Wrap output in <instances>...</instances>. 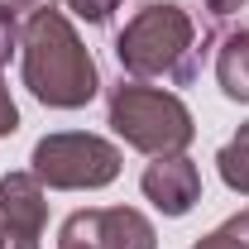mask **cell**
Masks as SVG:
<instances>
[{
    "label": "cell",
    "instance_id": "15",
    "mask_svg": "<svg viewBox=\"0 0 249 249\" xmlns=\"http://www.w3.org/2000/svg\"><path fill=\"white\" fill-rule=\"evenodd\" d=\"M10 5H15V10H29V15H34V10H43L48 0H10Z\"/></svg>",
    "mask_w": 249,
    "mask_h": 249
},
{
    "label": "cell",
    "instance_id": "7",
    "mask_svg": "<svg viewBox=\"0 0 249 249\" xmlns=\"http://www.w3.org/2000/svg\"><path fill=\"white\" fill-rule=\"evenodd\" d=\"M139 187H144V196H149L168 220H182L187 211L201 201V168L187 154H168V158H154V163L144 168Z\"/></svg>",
    "mask_w": 249,
    "mask_h": 249
},
{
    "label": "cell",
    "instance_id": "6",
    "mask_svg": "<svg viewBox=\"0 0 249 249\" xmlns=\"http://www.w3.org/2000/svg\"><path fill=\"white\" fill-rule=\"evenodd\" d=\"M48 187L34 178L29 168L0 178V230L5 249H38V235L48 225Z\"/></svg>",
    "mask_w": 249,
    "mask_h": 249
},
{
    "label": "cell",
    "instance_id": "4",
    "mask_svg": "<svg viewBox=\"0 0 249 249\" xmlns=\"http://www.w3.org/2000/svg\"><path fill=\"white\" fill-rule=\"evenodd\" d=\"M29 163H34L29 173L53 192H101L120 178V149L101 134H82V129L43 134L34 144Z\"/></svg>",
    "mask_w": 249,
    "mask_h": 249
},
{
    "label": "cell",
    "instance_id": "11",
    "mask_svg": "<svg viewBox=\"0 0 249 249\" xmlns=\"http://www.w3.org/2000/svg\"><path fill=\"white\" fill-rule=\"evenodd\" d=\"M19 34H24L19 10H15L10 0H0V67L10 62V53H15V48H19Z\"/></svg>",
    "mask_w": 249,
    "mask_h": 249
},
{
    "label": "cell",
    "instance_id": "1",
    "mask_svg": "<svg viewBox=\"0 0 249 249\" xmlns=\"http://www.w3.org/2000/svg\"><path fill=\"white\" fill-rule=\"evenodd\" d=\"M19 72H24L29 96L38 106H48V110H82L101 91V72H96L91 48L72 29V19L62 10H53V5L34 10L24 19Z\"/></svg>",
    "mask_w": 249,
    "mask_h": 249
},
{
    "label": "cell",
    "instance_id": "14",
    "mask_svg": "<svg viewBox=\"0 0 249 249\" xmlns=\"http://www.w3.org/2000/svg\"><path fill=\"white\" fill-rule=\"evenodd\" d=\"M249 0H206V10H211V19H230V15H240Z\"/></svg>",
    "mask_w": 249,
    "mask_h": 249
},
{
    "label": "cell",
    "instance_id": "9",
    "mask_svg": "<svg viewBox=\"0 0 249 249\" xmlns=\"http://www.w3.org/2000/svg\"><path fill=\"white\" fill-rule=\"evenodd\" d=\"M216 168H220V182L230 187V192L249 196V120L235 129V139L216 154Z\"/></svg>",
    "mask_w": 249,
    "mask_h": 249
},
{
    "label": "cell",
    "instance_id": "5",
    "mask_svg": "<svg viewBox=\"0 0 249 249\" xmlns=\"http://www.w3.org/2000/svg\"><path fill=\"white\" fill-rule=\"evenodd\" d=\"M58 249H158V230L134 206H91L62 220Z\"/></svg>",
    "mask_w": 249,
    "mask_h": 249
},
{
    "label": "cell",
    "instance_id": "10",
    "mask_svg": "<svg viewBox=\"0 0 249 249\" xmlns=\"http://www.w3.org/2000/svg\"><path fill=\"white\" fill-rule=\"evenodd\" d=\"M192 249H249V206L235 211L230 220H220L211 235H201Z\"/></svg>",
    "mask_w": 249,
    "mask_h": 249
},
{
    "label": "cell",
    "instance_id": "8",
    "mask_svg": "<svg viewBox=\"0 0 249 249\" xmlns=\"http://www.w3.org/2000/svg\"><path fill=\"white\" fill-rule=\"evenodd\" d=\"M216 82L230 101L249 106V29H235L220 38V53H216Z\"/></svg>",
    "mask_w": 249,
    "mask_h": 249
},
{
    "label": "cell",
    "instance_id": "13",
    "mask_svg": "<svg viewBox=\"0 0 249 249\" xmlns=\"http://www.w3.org/2000/svg\"><path fill=\"white\" fill-rule=\"evenodd\" d=\"M19 129V106L10 101V87H5V77H0V139H10Z\"/></svg>",
    "mask_w": 249,
    "mask_h": 249
},
{
    "label": "cell",
    "instance_id": "12",
    "mask_svg": "<svg viewBox=\"0 0 249 249\" xmlns=\"http://www.w3.org/2000/svg\"><path fill=\"white\" fill-rule=\"evenodd\" d=\"M62 5H67L77 19H87V24H106V19L120 10L124 0H62Z\"/></svg>",
    "mask_w": 249,
    "mask_h": 249
},
{
    "label": "cell",
    "instance_id": "2",
    "mask_svg": "<svg viewBox=\"0 0 249 249\" xmlns=\"http://www.w3.org/2000/svg\"><path fill=\"white\" fill-rule=\"evenodd\" d=\"M115 58L134 82H178L187 87L196 77V24L178 0H149L115 38Z\"/></svg>",
    "mask_w": 249,
    "mask_h": 249
},
{
    "label": "cell",
    "instance_id": "16",
    "mask_svg": "<svg viewBox=\"0 0 249 249\" xmlns=\"http://www.w3.org/2000/svg\"><path fill=\"white\" fill-rule=\"evenodd\" d=\"M0 249H5V230H0Z\"/></svg>",
    "mask_w": 249,
    "mask_h": 249
},
{
    "label": "cell",
    "instance_id": "3",
    "mask_svg": "<svg viewBox=\"0 0 249 249\" xmlns=\"http://www.w3.org/2000/svg\"><path fill=\"white\" fill-rule=\"evenodd\" d=\"M106 120L129 149L149 158H168V154H187V144L196 139V120L187 110V101L178 91H163L149 82H120L110 87L106 101Z\"/></svg>",
    "mask_w": 249,
    "mask_h": 249
}]
</instances>
